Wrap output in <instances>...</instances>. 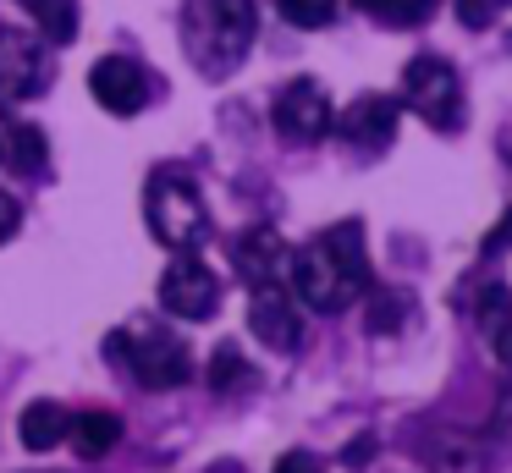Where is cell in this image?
<instances>
[{"instance_id":"12","label":"cell","mask_w":512,"mask_h":473,"mask_svg":"<svg viewBox=\"0 0 512 473\" xmlns=\"http://www.w3.org/2000/svg\"><path fill=\"white\" fill-rule=\"evenodd\" d=\"M391 132H397V99L386 94H364L347 105L342 116V138L353 143V149H386Z\"/></svg>"},{"instance_id":"21","label":"cell","mask_w":512,"mask_h":473,"mask_svg":"<svg viewBox=\"0 0 512 473\" xmlns=\"http://www.w3.org/2000/svg\"><path fill=\"white\" fill-rule=\"evenodd\" d=\"M501 6H507V0H457V17H463L468 28H485Z\"/></svg>"},{"instance_id":"2","label":"cell","mask_w":512,"mask_h":473,"mask_svg":"<svg viewBox=\"0 0 512 473\" xmlns=\"http://www.w3.org/2000/svg\"><path fill=\"white\" fill-rule=\"evenodd\" d=\"M259 33V11L254 0H188L182 11V44L199 61L204 77H226Z\"/></svg>"},{"instance_id":"19","label":"cell","mask_w":512,"mask_h":473,"mask_svg":"<svg viewBox=\"0 0 512 473\" xmlns=\"http://www.w3.org/2000/svg\"><path fill=\"white\" fill-rule=\"evenodd\" d=\"M292 28H325L336 17V0H276Z\"/></svg>"},{"instance_id":"1","label":"cell","mask_w":512,"mask_h":473,"mask_svg":"<svg viewBox=\"0 0 512 473\" xmlns=\"http://www.w3.org/2000/svg\"><path fill=\"white\" fill-rule=\"evenodd\" d=\"M287 286L303 308L314 314H342L347 303L369 292V259H364V237L358 226H331L320 231L314 242L292 248V264H287Z\"/></svg>"},{"instance_id":"9","label":"cell","mask_w":512,"mask_h":473,"mask_svg":"<svg viewBox=\"0 0 512 473\" xmlns=\"http://www.w3.org/2000/svg\"><path fill=\"white\" fill-rule=\"evenodd\" d=\"M89 94L100 99V110L111 116H138L149 105V72L133 55H105L89 66Z\"/></svg>"},{"instance_id":"7","label":"cell","mask_w":512,"mask_h":473,"mask_svg":"<svg viewBox=\"0 0 512 473\" xmlns=\"http://www.w3.org/2000/svg\"><path fill=\"white\" fill-rule=\"evenodd\" d=\"M160 308H166L171 319H210L215 308H221V281H215V270L199 259V248L177 253V259L166 264V275H160Z\"/></svg>"},{"instance_id":"23","label":"cell","mask_w":512,"mask_h":473,"mask_svg":"<svg viewBox=\"0 0 512 473\" xmlns=\"http://www.w3.org/2000/svg\"><path fill=\"white\" fill-rule=\"evenodd\" d=\"M276 473H320V462L309 451H287V457H276Z\"/></svg>"},{"instance_id":"5","label":"cell","mask_w":512,"mask_h":473,"mask_svg":"<svg viewBox=\"0 0 512 473\" xmlns=\"http://www.w3.org/2000/svg\"><path fill=\"white\" fill-rule=\"evenodd\" d=\"M402 105H413V116L430 121L435 132L463 127V83H457L452 61L441 55H413L402 72Z\"/></svg>"},{"instance_id":"18","label":"cell","mask_w":512,"mask_h":473,"mask_svg":"<svg viewBox=\"0 0 512 473\" xmlns=\"http://www.w3.org/2000/svg\"><path fill=\"white\" fill-rule=\"evenodd\" d=\"M210 385H215V391H232V385H248V358L232 347V341L210 352Z\"/></svg>"},{"instance_id":"26","label":"cell","mask_w":512,"mask_h":473,"mask_svg":"<svg viewBox=\"0 0 512 473\" xmlns=\"http://www.w3.org/2000/svg\"><path fill=\"white\" fill-rule=\"evenodd\" d=\"M39 473H50V468H39Z\"/></svg>"},{"instance_id":"6","label":"cell","mask_w":512,"mask_h":473,"mask_svg":"<svg viewBox=\"0 0 512 473\" xmlns=\"http://www.w3.org/2000/svg\"><path fill=\"white\" fill-rule=\"evenodd\" d=\"M56 61H50V44L28 28H0V105H23V99L45 94Z\"/></svg>"},{"instance_id":"15","label":"cell","mask_w":512,"mask_h":473,"mask_svg":"<svg viewBox=\"0 0 512 473\" xmlns=\"http://www.w3.org/2000/svg\"><path fill=\"white\" fill-rule=\"evenodd\" d=\"M72 440H78L83 457H111L116 440H122V418L105 413V407H89V413H72Z\"/></svg>"},{"instance_id":"20","label":"cell","mask_w":512,"mask_h":473,"mask_svg":"<svg viewBox=\"0 0 512 473\" xmlns=\"http://www.w3.org/2000/svg\"><path fill=\"white\" fill-rule=\"evenodd\" d=\"M507 314H512L507 292H501V286H485V292H479V325H485V336H490V330H496Z\"/></svg>"},{"instance_id":"16","label":"cell","mask_w":512,"mask_h":473,"mask_svg":"<svg viewBox=\"0 0 512 473\" xmlns=\"http://www.w3.org/2000/svg\"><path fill=\"white\" fill-rule=\"evenodd\" d=\"M17 6L34 17V28L50 44H72L78 39V0H17Z\"/></svg>"},{"instance_id":"22","label":"cell","mask_w":512,"mask_h":473,"mask_svg":"<svg viewBox=\"0 0 512 473\" xmlns=\"http://www.w3.org/2000/svg\"><path fill=\"white\" fill-rule=\"evenodd\" d=\"M17 226H23V204L12 193H0V242H12Z\"/></svg>"},{"instance_id":"3","label":"cell","mask_w":512,"mask_h":473,"mask_svg":"<svg viewBox=\"0 0 512 473\" xmlns=\"http://www.w3.org/2000/svg\"><path fill=\"white\" fill-rule=\"evenodd\" d=\"M144 215H149V231H155L171 253H188L210 237V209H204V193L188 171H155L149 176Z\"/></svg>"},{"instance_id":"10","label":"cell","mask_w":512,"mask_h":473,"mask_svg":"<svg viewBox=\"0 0 512 473\" xmlns=\"http://www.w3.org/2000/svg\"><path fill=\"white\" fill-rule=\"evenodd\" d=\"M254 303H248V325L265 347L292 352L303 341V319H298V297H292L287 281H270V286H248Z\"/></svg>"},{"instance_id":"25","label":"cell","mask_w":512,"mask_h":473,"mask_svg":"<svg viewBox=\"0 0 512 473\" xmlns=\"http://www.w3.org/2000/svg\"><path fill=\"white\" fill-rule=\"evenodd\" d=\"M507 242H512V215L496 226V237H490V248H507Z\"/></svg>"},{"instance_id":"13","label":"cell","mask_w":512,"mask_h":473,"mask_svg":"<svg viewBox=\"0 0 512 473\" xmlns=\"http://www.w3.org/2000/svg\"><path fill=\"white\" fill-rule=\"evenodd\" d=\"M72 429V413L61 402H28L23 418H17V435H23L28 451H50L61 446V435Z\"/></svg>"},{"instance_id":"24","label":"cell","mask_w":512,"mask_h":473,"mask_svg":"<svg viewBox=\"0 0 512 473\" xmlns=\"http://www.w3.org/2000/svg\"><path fill=\"white\" fill-rule=\"evenodd\" d=\"M490 347H496V358H501V363H512V314L501 319L496 330H490Z\"/></svg>"},{"instance_id":"4","label":"cell","mask_w":512,"mask_h":473,"mask_svg":"<svg viewBox=\"0 0 512 473\" xmlns=\"http://www.w3.org/2000/svg\"><path fill=\"white\" fill-rule=\"evenodd\" d=\"M105 352H111L122 369H133V380L144 385V391H177V385L193 380V352L160 325L116 330V336L105 341Z\"/></svg>"},{"instance_id":"17","label":"cell","mask_w":512,"mask_h":473,"mask_svg":"<svg viewBox=\"0 0 512 473\" xmlns=\"http://www.w3.org/2000/svg\"><path fill=\"white\" fill-rule=\"evenodd\" d=\"M358 6L369 11V17L380 22H397V28H413V22H424L435 11V0H358Z\"/></svg>"},{"instance_id":"8","label":"cell","mask_w":512,"mask_h":473,"mask_svg":"<svg viewBox=\"0 0 512 473\" xmlns=\"http://www.w3.org/2000/svg\"><path fill=\"white\" fill-rule=\"evenodd\" d=\"M276 132L292 143H314L331 132V94L314 77H292L276 94Z\"/></svg>"},{"instance_id":"14","label":"cell","mask_w":512,"mask_h":473,"mask_svg":"<svg viewBox=\"0 0 512 473\" xmlns=\"http://www.w3.org/2000/svg\"><path fill=\"white\" fill-rule=\"evenodd\" d=\"M0 165H12V171H45V138H39V127L12 121L6 105H0Z\"/></svg>"},{"instance_id":"11","label":"cell","mask_w":512,"mask_h":473,"mask_svg":"<svg viewBox=\"0 0 512 473\" xmlns=\"http://www.w3.org/2000/svg\"><path fill=\"white\" fill-rule=\"evenodd\" d=\"M232 264L248 286H270V281H287V264H292V248L276 237L270 226H254L232 242Z\"/></svg>"}]
</instances>
